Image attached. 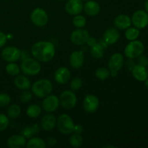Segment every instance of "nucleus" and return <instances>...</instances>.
Listing matches in <instances>:
<instances>
[{"label": "nucleus", "mask_w": 148, "mask_h": 148, "mask_svg": "<svg viewBox=\"0 0 148 148\" xmlns=\"http://www.w3.org/2000/svg\"><path fill=\"white\" fill-rule=\"evenodd\" d=\"M82 86V80L79 77H75L72 79L70 84V88L72 91H77Z\"/></svg>", "instance_id": "72a5a7b5"}, {"label": "nucleus", "mask_w": 148, "mask_h": 148, "mask_svg": "<svg viewBox=\"0 0 148 148\" xmlns=\"http://www.w3.org/2000/svg\"><path fill=\"white\" fill-rule=\"evenodd\" d=\"M40 132V127L37 124H35L30 127H25L21 130V134L25 138H31L33 135L38 134Z\"/></svg>", "instance_id": "b1692460"}, {"label": "nucleus", "mask_w": 148, "mask_h": 148, "mask_svg": "<svg viewBox=\"0 0 148 148\" xmlns=\"http://www.w3.org/2000/svg\"><path fill=\"white\" fill-rule=\"evenodd\" d=\"M145 50L144 44L142 41L137 40H132L124 49V55L129 59H135L143 54Z\"/></svg>", "instance_id": "20e7f679"}, {"label": "nucleus", "mask_w": 148, "mask_h": 148, "mask_svg": "<svg viewBox=\"0 0 148 148\" xmlns=\"http://www.w3.org/2000/svg\"><path fill=\"white\" fill-rule=\"evenodd\" d=\"M59 131L62 134L67 135L73 132L75 124L72 119L67 114H62L56 120Z\"/></svg>", "instance_id": "39448f33"}, {"label": "nucleus", "mask_w": 148, "mask_h": 148, "mask_svg": "<svg viewBox=\"0 0 148 148\" xmlns=\"http://www.w3.org/2000/svg\"><path fill=\"white\" fill-rule=\"evenodd\" d=\"M108 65L111 76H116L118 75V72L121 70L123 65H124V56H123V55L120 53H114L110 57Z\"/></svg>", "instance_id": "423d86ee"}, {"label": "nucleus", "mask_w": 148, "mask_h": 148, "mask_svg": "<svg viewBox=\"0 0 148 148\" xmlns=\"http://www.w3.org/2000/svg\"><path fill=\"white\" fill-rule=\"evenodd\" d=\"M77 97L72 90H64L59 97V103L65 109L71 110L77 103Z\"/></svg>", "instance_id": "0eeeda50"}, {"label": "nucleus", "mask_w": 148, "mask_h": 148, "mask_svg": "<svg viewBox=\"0 0 148 148\" xmlns=\"http://www.w3.org/2000/svg\"><path fill=\"white\" fill-rule=\"evenodd\" d=\"M1 57L7 62H14L20 58L21 51L15 46H7L1 51Z\"/></svg>", "instance_id": "9b49d317"}, {"label": "nucleus", "mask_w": 148, "mask_h": 148, "mask_svg": "<svg viewBox=\"0 0 148 148\" xmlns=\"http://www.w3.org/2000/svg\"><path fill=\"white\" fill-rule=\"evenodd\" d=\"M69 144L74 147H81L83 144V139L80 134L75 133L69 138Z\"/></svg>", "instance_id": "c756f323"}, {"label": "nucleus", "mask_w": 148, "mask_h": 148, "mask_svg": "<svg viewBox=\"0 0 148 148\" xmlns=\"http://www.w3.org/2000/svg\"><path fill=\"white\" fill-rule=\"evenodd\" d=\"M145 85L146 88H147L148 89V78L147 79H146L145 81Z\"/></svg>", "instance_id": "a18cd8bd"}, {"label": "nucleus", "mask_w": 148, "mask_h": 148, "mask_svg": "<svg viewBox=\"0 0 148 148\" xmlns=\"http://www.w3.org/2000/svg\"><path fill=\"white\" fill-rule=\"evenodd\" d=\"M114 24L116 28L120 30H126L132 25V19L127 14H121L116 16L114 20Z\"/></svg>", "instance_id": "6ab92c4d"}, {"label": "nucleus", "mask_w": 148, "mask_h": 148, "mask_svg": "<svg viewBox=\"0 0 148 148\" xmlns=\"http://www.w3.org/2000/svg\"><path fill=\"white\" fill-rule=\"evenodd\" d=\"M139 36H140V29L135 27H130L126 29L125 37L127 40L130 41L137 40Z\"/></svg>", "instance_id": "bb28decb"}, {"label": "nucleus", "mask_w": 148, "mask_h": 148, "mask_svg": "<svg viewBox=\"0 0 148 148\" xmlns=\"http://www.w3.org/2000/svg\"><path fill=\"white\" fill-rule=\"evenodd\" d=\"M32 96L33 95H32L31 92L29 90H25L20 95V100L23 103H28L31 101Z\"/></svg>", "instance_id": "e433bc0d"}, {"label": "nucleus", "mask_w": 148, "mask_h": 148, "mask_svg": "<svg viewBox=\"0 0 148 148\" xmlns=\"http://www.w3.org/2000/svg\"><path fill=\"white\" fill-rule=\"evenodd\" d=\"M86 43H88V46H90V47H92V46H93L94 45L96 44L97 40L94 37H89L88 38V40H87Z\"/></svg>", "instance_id": "79ce46f5"}, {"label": "nucleus", "mask_w": 148, "mask_h": 148, "mask_svg": "<svg viewBox=\"0 0 148 148\" xmlns=\"http://www.w3.org/2000/svg\"><path fill=\"white\" fill-rule=\"evenodd\" d=\"M56 143H57V141H56V140L55 138H53V137H49V138L47 139V140H46V144L48 145L49 146H51V147H52V146H54L56 144Z\"/></svg>", "instance_id": "ea45409f"}, {"label": "nucleus", "mask_w": 148, "mask_h": 148, "mask_svg": "<svg viewBox=\"0 0 148 148\" xmlns=\"http://www.w3.org/2000/svg\"><path fill=\"white\" fill-rule=\"evenodd\" d=\"M56 50L51 42L38 41L35 43L31 48V53L33 57L41 62H49L54 56Z\"/></svg>", "instance_id": "f257e3e1"}, {"label": "nucleus", "mask_w": 148, "mask_h": 148, "mask_svg": "<svg viewBox=\"0 0 148 148\" xmlns=\"http://www.w3.org/2000/svg\"><path fill=\"white\" fill-rule=\"evenodd\" d=\"M56 125V119L53 114H48L42 118L40 121L41 128L45 131H51Z\"/></svg>", "instance_id": "412c9836"}, {"label": "nucleus", "mask_w": 148, "mask_h": 148, "mask_svg": "<svg viewBox=\"0 0 148 148\" xmlns=\"http://www.w3.org/2000/svg\"><path fill=\"white\" fill-rule=\"evenodd\" d=\"M145 8L146 12L148 13V0H147L145 3Z\"/></svg>", "instance_id": "c03bdc74"}, {"label": "nucleus", "mask_w": 148, "mask_h": 148, "mask_svg": "<svg viewBox=\"0 0 148 148\" xmlns=\"http://www.w3.org/2000/svg\"><path fill=\"white\" fill-rule=\"evenodd\" d=\"M82 0H69L65 4V11L70 15H77L83 10Z\"/></svg>", "instance_id": "4468645a"}, {"label": "nucleus", "mask_w": 148, "mask_h": 148, "mask_svg": "<svg viewBox=\"0 0 148 148\" xmlns=\"http://www.w3.org/2000/svg\"><path fill=\"white\" fill-rule=\"evenodd\" d=\"M85 61V56L82 51H74L69 56V63L74 69H79L82 66Z\"/></svg>", "instance_id": "f3484780"}, {"label": "nucleus", "mask_w": 148, "mask_h": 148, "mask_svg": "<svg viewBox=\"0 0 148 148\" xmlns=\"http://www.w3.org/2000/svg\"><path fill=\"white\" fill-rule=\"evenodd\" d=\"M89 37V33L88 30L83 28H77L72 33L70 40L74 44L77 46H82L86 43Z\"/></svg>", "instance_id": "9d476101"}, {"label": "nucleus", "mask_w": 148, "mask_h": 148, "mask_svg": "<svg viewBox=\"0 0 148 148\" xmlns=\"http://www.w3.org/2000/svg\"><path fill=\"white\" fill-rule=\"evenodd\" d=\"M147 72H148V69H147Z\"/></svg>", "instance_id": "8fccbe9b"}, {"label": "nucleus", "mask_w": 148, "mask_h": 148, "mask_svg": "<svg viewBox=\"0 0 148 148\" xmlns=\"http://www.w3.org/2000/svg\"><path fill=\"white\" fill-rule=\"evenodd\" d=\"M46 146L44 140L39 137H31L26 144V147L28 148H44Z\"/></svg>", "instance_id": "a878e982"}, {"label": "nucleus", "mask_w": 148, "mask_h": 148, "mask_svg": "<svg viewBox=\"0 0 148 148\" xmlns=\"http://www.w3.org/2000/svg\"><path fill=\"white\" fill-rule=\"evenodd\" d=\"M111 75L109 69L106 67H99L95 71V76L101 80H105Z\"/></svg>", "instance_id": "2f4dec72"}, {"label": "nucleus", "mask_w": 148, "mask_h": 148, "mask_svg": "<svg viewBox=\"0 0 148 148\" xmlns=\"http://www.w3.org/2000/svg\"><path fill=\"white\" fill-rule=\"evenodd\" d=\"M138 64L142 65V66H147L148 65V59L147 56L144 55H140L138 57Z\"/></svg>", "instance_id": "4c0bfd02"}, {"label": "nucleus", "mask_w": 148, "mask_h": 148, "mask_svg": "<svg viewBox=\"0 0 148 148\" xmlns=\"http://www.w3.org/2000/svg\"><path fill=\"white\" fill-rule=\"evenodd\" d=\"M7 36L4 33L0 31V48L3 47L7 42Z\"/></svg>", "instance_id": "58836bf2"}, {"label": "nucleus", "mask_w": 148, "mask_h": 148, "mask_svg": "<svg viewBox=\"0 0 148 148\" xmlns=\"http://www.w3.org/2000/svg\"><path fill=\"white\" fill-rule=\"evenodd\" d=\"M120 38V33L116 28L109 27L103 33V40L107 45H113L116 43Z\"/></svg>", "instance_id": "dca6fc26"}, {"label": "nucleus", "mask_w": 148, "mask_h": 148, "mask_svg": "<svg viewBox=\"0 0 148 148\" xmlns=\"http://www.w3.org/2000/svg\"><path fill=\"white\" fill-rule=\"evenodd\" d=\"M11 98L7 93H0V107L7 106L10 104Z\"/></svg>", "instance_id": "c9c22d12"}, {"label": "nucleus", "mask_w": 148, "mask_h": 148, "mask_svg": "<svg viewBox=\"0 0 148 148\" xmlns=\"http://www.w3.org/2000/svg\"><path fill=\"white\" fill-rule=\"evenodd\" d=\"M83 10L88 15L94 17L100 12L101 7H100L99 4L95 1L89 0V1H87L86 3L84 4Z\"/></svg>", "instance_id": "4be33fe9"}, {"label": "nucleus", "mask_w": 148, "mask_h": 148, "mask_svg": "<svg viewBox=\"0 0 148 148\" xmlns=\"http://www.w3.org/2000/svg\"><path fill=\"white\" fill-rule=\"evenodd\" d=\"M20 69L25 75L33 76L40 72L41 66L37 59L28 57L23 59L20 65Z\"/></svg>", "instance_id": "7ed1b4c3"}, {"label": "nucleus", "mask_w": 148, "mask_h": 148, "mask_svg": "<svg viewBox=\"0 0 148 148\" xmlns=\"http://www.w3.org/2000/svg\"><path fill=\"white\" fill-rule=\"evenodd\" d=\"M59 98L56 95L50 94L44 98L42 102V107L46 112L52 113L59 108Z\"/></svg>", "instance_id": "f8f14e48"}, {"label": "nucleus", "mask_w": 148, "mask_h": 148, "mask_svg": "<svg viewBox=\"0 0 148 148\" xmlns=\"http://www.w3.org/2000/svg\"><path fill=\"white\" fill-rule=\"evenodd\" d=\"M133 77L140 82H145L148 78V72L146 66L140 64H136L132 69Z\"/></svg>", "instance_id": "aec40b11"}, {"label": "nucleus", "mask_w": 148, "mask_h": 148, "mask_svg": "<svg viewBox=\"0 0 148 148\" xmlns=\"http://www.w3.org/2000/svg\"><path fill=\"white\" fill-rule=\"evenodd\" d=\"M26 114L30 118H37L41 114V108L36 104H32L27 108Z\"/></svg>", "instance_id": "cd10ccee"}, {"label": "nucleus", "mask_w": 148, "mask_h": 148, "mask_svg": "<svg viewBox=\"0 0 148 148\" xmlns=\"http://www.w3.org/2000/svg\"><path fill=\"white\" fill-rule=\"evenodd\" d=\"M71 77L70 71L68 68L62 66L56 69L54 74V79L57 83L64 85L69 82Z\"/></svg>", "instance_id": "2eb2a0df"}, {"label": "nucleus", "mask_w": 148, "mask_h": 148, "mask_svg": "<svg viewBox=\"0 0 148 148\" xmlns=\"http://www.w3.org/2000/svg\"><path fill=\"white\" fill-rule=\"evenodd\" d=\"M10 124L9 118L3 114H0V132L5 130Z\"/></svg>", "instance_id": "f704fd0d"}, {"label": "nucleus", "mask_w": 148, "mask_h": 148, "mask_svg": "<svg viewBox=\"0 0 148 148\" xmlns=\"http://www.w3.org/2000/svg\"><path fill=\"white\" fill-rule=\"evenodd\" d=\"M21 113V108L20 106L17 104H13L9 107L7 110V115L10 119H16L20 116Z\"/></svg>", "instance_id": "c85d7f7f"}, {"label": "nucleus", "mask_w": 148, "mask_h": 148, "mask_svg": "<svg viewBox=\"0 0 148 148\" xmlns=\"http://www.w3.org/2000/svg\"><path fill=\"white\" fill-rule=\"evenodd\" d=\"M59 1H63V0H59Z\"/></svg>", "instance_id": "09e8293b"}, {"label": "nucleus", "mask_w": 148, "mask_h": 148, "mask_svg": "<svg viewBox=\"0 0 148 148\" xmlns=\"http://www.w3.org/2000/svg\"><path fill=\"white\" fill-rule=\"evenodd\" d=\"M104 46L101 43L94 45L91 47L90 54L95 59H101L104 55Z\"/></svg>", "instance_id": "393cba45"}, {"label": "nucleus", "mask_w": 148, "mask_h": 148, "mask_svg": "<svg viewBox=\"0 0 148 148\" xmlns=\"http://www.w3.org/2000/svg\"><path fill=\"white\" fill-rule=\"evenodd\" d=\"M32 23L38 27H44L49 21V16L43 9L36 8L30 14Z\"/></svg>", "instance_id": "6e6552de"}, {"label": "nucleus", "mask_w": 148, "mask_h": 148, "mask_svg": "<svg viewBox=\"0 0 148 148\" xmlns=\"http://www.w3.org/2000/svg\"><path fill=\"white\" fill-rule=\"evenodd\" d=\"M99 106V100L95 95L89 94L85 97L83 101V108L86 112L92 113L95 112Z\"/></svg>", "instance_id": "ddd939ff"}, {"label": "nucleus", "mask_w": 148, "mask_h": 148, "mask_svg": "<svg viewBox=\"0 0 148 148\" xmlns=\"http://www.w3.org/2000/svg\"><path fill=\"white\" fill-rule=\"evenodd\" d=\"M132 23L138 29H143L148 25V13L144 10H137L132 17Z\"/></svg>", "instance_id": "1a4fd4ad"}, {"label": "nucleus", "mask_w": 148, "mask_h": 148, "mask_svg": "<svg viewBox=\"0 0 148 148\" xmlns=\"http://www.w3.org/2000/svg\"><path fill=\"white\" fill-rule=\"evenodd\" d=\"M32 92L38 98H45L50 95L53 90L51 82L48 79H40L31 86Z\"/></svg>", "instance_id": "f03ea898"}, {"label": "nucleus", "mask_w": 148, "mask_h": 148, "mask_svg": "<svg viewBox=\"0 0 148 148\" xmlns=\"http://www.w3.org/2000/svg\"><path fill=\"white\" fill-rule=\"evenodd\" d=\"M103 147H106V148H108V147H112V148H116V146H111V145H107V146H104Z\"/></svg>", "instance_id": "49530a36"}, {"label": "nucleus", "mask_w": 148, "mask_h": 148, "mask_svg": "<svg viewBox=\"0 0 148 148\" xmlns=\"http://www.w3.org/2000/svg\"><path fill=\"white\" fill-rule=\"evenodd\" d=\"M72 23L77 28H82L86 25V19L84 16L77 14L72 20Z\"/></svg>", "instance_id": "473e14b6"}, {"label": "nucleus", "mask_w": 148, "mask_h": 148, "mask_svg": "<svg viewBox=\"0 0 148 148\" xmlns=\"http://www.w3.org/2000/svg\"><path fill=\"white\" fill-rule=\"evenodd\" d=\"M14 84L18 89L25 90L31 87V82L30 79L23 75H18L14 79Z\"/></svg>", "instance_id": "5701e85b"}, {"label": "nucleus", "mask_w": 148, "mask_h": 148, "mask_svg": "<svg viewBox=\"0 0 148 148\" xmlns=\"http://www.w3.org/2000/svg\"><path fill=\"white\" fill-rule=\"evenodd\" d=\"M127 65H128V68L130 69H132L133 67H134V66H135V64H134V61L132 60V59H130V61H128V63H127Z\"/></svg>", "instance_id": "37998d69"}, {"label": "nucleus", "mask_w": 148, "mask_h": 148, "mask_svg": "<svg viewBox=\"0 0 148 148\" xmlns=\"http://www.w3.org/2000/svg\"><path fill=\"white\" fill-rule=\"evenodd\" d=\"M6 71L7 73L12 76H17L20 74V67L14 62H9L8 64L6 66Z\"/></svg>", "instance_id": "7c9ffc66"}, {"label": "nucleus", "mask_w": 148, "mask_h": 148, "mask_svg": "<svg viewBox=\"0 0 148 148\" xmlns=\"http://www.w3.org/2000/svg\"><path fill=\"white\" fill-rule=\"evenodd\" d=\"M27 144L26 138L22 134L12 135L7 140V145L10 148H21Z\"/></svg>", "instance_id": "a211bd4d"}, {"label": "nucleus", "mask_w": 148, "mask_h": 148, "mask_svg": "<svg viewBox=\"0 0 148 148\" xmlns=\"http://www.w3.org/2000/svg\"><path fill=\"white\" fill-rule=\"evenodd\" d=\"M82 1H89V0H82Z\"/></svg>", "instance_id": "de8ad7c7"}, {"label": "nucleus", "mask_w": 148, "mask_h": 148, "mask_svg": "<svg viewBox=\"0 0 148 148\" xmlns=\"http://www.w3.org/2000/svg\"><path fill=\"white\" fill-rule=\"evenodd\" d=\"M82 131H83V127H82V125H80V124H77V125H75L73 132L76 133V134H81V133L82 132Z\"/></svg>", "instance_id": "a19ab883"}]
</instances>
